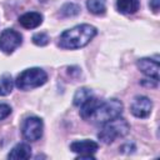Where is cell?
I'll list each match as a JSON object with an SVG mask.
<instances>
[{
	"mask_svg": "<svg viewBox=\"0 0 160 160\" xmlns=\"http://www.w3.org/2000/svg\"><path fill=\"white\" fill-rule=\"evenodd\" d=\"M98 34L95 26L89 24H80L65 30L59 38V46L62 49H80L88 45Z\"/></svg>",
	"mask_w": 160,
	"mask_h": 160,
	"instance_id": "obj_1",
	"label": "cell"
},
{
	"mask_svg": "<svg viewBox=\"0 0 160 160\" xmlns=\"http://www.w3.org/2000/svg\"><path fill=\"white\" fill-rule=\"evenodd\" d=\"M124 110V105L118 99H108V100H99L91 114L89 115L86 121L92 124L102 125L108 121H111L119 116H121Z\"/></svg>",
	"mask_w": 160,
	"mask_h": 160,
	"instance_id": "obj_2",
	"label": "cell"
},
{
	"mask_svg": "<svg viewBox=\"0 0 160 160\" xmlns=\"http://www.w3.org/2000/svg\"><path fill=\"white\" fill-rule=\"evenodd\" d=\"M46 81H48V74L42 69L30 68V69L21 71L18 75L15 80V85L18 89L28 91V90H32L35 88L44 85Z\"/></svg>",
	"mask_w": 160,
	"mask_h": 160,
	"instance_id": "obj_3",
	"label": "cell"
},
{
	"mask_svg": "<svg viewBox=\"0 0 160 160\" xmlns=\"http://www.w3.org/2000/svg\"><path fill=\"white\" fill-rule=\"evenodd\" d=\"M102 129L100 130V132L98 134L99 140H101L104 144H111L115 141L116 138H121L125 136L129 130H130V125L129 122L122 119V118H116L111 121H108L105 124H102Z\"/></svg>",
	"mask_w": 160,
	"mask_h": 160,
	"instance_id": "obj_4",
	"label": "cell"
},
{
	"mask_svg": "<svg viewBox=\"0 0 160 160\" xmlns=\"http://www.w3.org/2000/svg\"><path fill=\"white\" fill-rule=\"evenodd\" d=\"M44 122L38 116H28L22 120L21 134L22 138L28 141H36L42 136Z\"/></svg>",
	"mask_w": 160,
	"mask_h": 160,
	"instance_id": "obj_5",
	"label": "cell"
},
{
	"mask_svg": "<svg viewBox=\"0 0 160 160\" xmlns=\"http://www.w3.org/2000/svg\"><path fill=\"white\" fill-rule=\"evenodd\" d=\"M22 44V36L14 29H5L0 34V50L5 54L14 52Z\"/></svg>",
	"mask_w": 160,
	"mask_h": 160,
	"instance_id": "obj_6",
	"label": "cell"
},
{
	"mask_svg": "<svg viewBox=\"0 0 160 160\" xmlns=\"http://www.w3.org/2000/svg\"><path fill=\"white\" fill-rule=\"evenodd\" d=\"M152 110V102L148 96L138 95L134 98L131 105H130V111L135 118L145 119L150 115Z\"/></svg>",
	"mask_w": 160,
	"mask_h": 160,
	"instance_id": "obj_7",
	"label": "cell"
},
{
	"mask_svg": "<svg viewBox=\"0 0 160 160\" xmlns=\"http://www.w3.org/2000/svg\"><path fill=\"white\" fill-rule=\"evenodd\" d=\"M136 66L146 76L156 81L159 80V60L150 58H141L136 61Z\"/></svg>",
	"mask_w": 160,
	"mask_h": 160,
	"instance_id": "obj_8",
	"label": "cell"
},
{
	"mask_svg": "<svg viewBox=\"0 0 160 160\" xmlns=\"http://www.w3.org/2000/svg\"><path fill=\"white\" fill-rule=\"evenodd\" d=\"M98 149H99V144L92 140H80V141H74L70 144V150L79 155L94 154L98 151Z\"/></svg>",
	"mask_w": 160,
	"mask_h": 160,
	"instance_id": "obj_9",
	"label": "cell"
},
{
	"mask_svg": "<svg viewBox=\"0 0 160 160\" xmlns=\"http://www.w3.org/2000/svg\"><path fill=\"white\" fill-rule=\"evenodd\" d=\"M19 22L25 29H35L42 22V15L36 11L25 12L19 18Z\"/></svg>",
	"mask_w": 160,
	"mask_h": 160,
	"instance_id": "obj_10",
	"label": "cell"
},
{
	"mask_svg": "<svg viewBox=\"0 0 160 160\" xmlns=\"http://www.w3.org/2000/svg\"><path fill=\"white\" fill-rule=\"evenodd\" d=\"M30 156H31V148L26 142H20L15 145L8 154V159H14V160H19V159L26 160L30 159Z\"/></svg>",
	"mask_w": 160,
	"mask_h": 160,
	"instance_id": "obj_11",
	"label": "cell"
},
{
	"mask_svg": "<svg viewBox=\"0 0 160 160\" xmlns=\"http://www.w3.org/2000/svg\"><path fill=\"white\" fill-rule=\"evenodd\" d=\"M140 8V1L139 0H118L116 1V9L119 12L130 15L135 14Z\"/></svg>",
	"mask_w": 160,
	"mask_h": 160,
	"instance_id": "obj_12",
	"label": "cell"
},
{
	"mask_svg": "<svg viewBox=\"0 0 160 160\" xmlns=\"http://www.w3.org/2000/svg\"><path fill=\"white\" fill-rule=\"evenodd\" d=\"M92 96V91L91 89L89 88H80L76 90V92L74 94V99H72V102L75 106H81L89 98Z\"/></svg>",
	"mask_w": 160,
	"mask_h": 160,
	"instance_id": "obj_13",
	"label": "cell"
},
{
	"mask_svg": "<svg viewBox=\"0 0 160 160\" xmlns=\"http://www.w3.org/2000/svg\"><path fill=\"white\" fill-rule=\"evenodd\" d=\"M86 8L91 14L102 15L106 11V0H88Z\"/></svg>",
	"mask_w": 160,
	"mask_h": 160,
	"instance_id": "obj_14",
	"label": "cell"
},
{
	"mask_svg": "<svg viewBox=\"0 0 160 160\" xmlns=\"http://www.w3.org/2000/svg\"><path fill=\"white\" fill-rule=\"evenodd\" d=\"M12 88H14V80L11 75L4 74L0 78V96L9 95L12 91Z\"/></svg>",
	"mask_w": 160,
	"mask_h": 160,
	"instance_id": "obj_15",
	"label": "cell"
},
{
	"mask_svg": "<svg viewBox=\"0 0 160 160\" xmlns=\"http://www.w3.org/2000/svg\"><path fill=\"white\" fill-rule=\"evenodd\" d=\"M80 6L78 4H74V2H68V4H64L60 9V16L61 18H72V16H76L80 14Z\"/></svg>",
	"mask_w": 160,
	"mask_h": 160,
	"instance_id": "obj_16",
	"label": "cell"
},
{
	"mask_svg": "<svg viewBox=\"0 0 160 160\" xmlns=\"http://www.w3.org/2000/svg\"><path fill=\"white\" fill-rule=\"evenodd\" d=\"M31 40L38 46H45V45L49 44L50 38H49V35L46 32H36V34L32 35V39Z\"/></svg>",
	"mask_w": 160,
	"mask_h": 160,
	"instance_id": "obj_17",
	"label": "cell"
},
{
	"mask_svg": "<svg viewBox=\"0 0 160 160\" xmlns=\"http://www.w3.org/2000/svg\"><path fill=\"white\" fill-rule=\"evenodd\" d=\"M11 114V108L8 104H0V121Z\"/></svg>",
	"mask_w": 160,
	"mask_h": 160,
	"instance_id": "obj_18",
	"label": "cell"
},
{
	"mask_svg": "<svg viewBox=\"0 0 160 160\" xmlns=\"http://www.w3.org/2000/svg\"><path fill=\"white\" fill-rule=\"evenodd\" d=\"M149 6L151 8V10L154 12H158L159 11V0H150L149 1Z\"/></svg>",
	"mask_w": 160,
	"mask_h": 160,
	"instance_id": "obj_19",
	"label": "cell"
}]
</instances>
